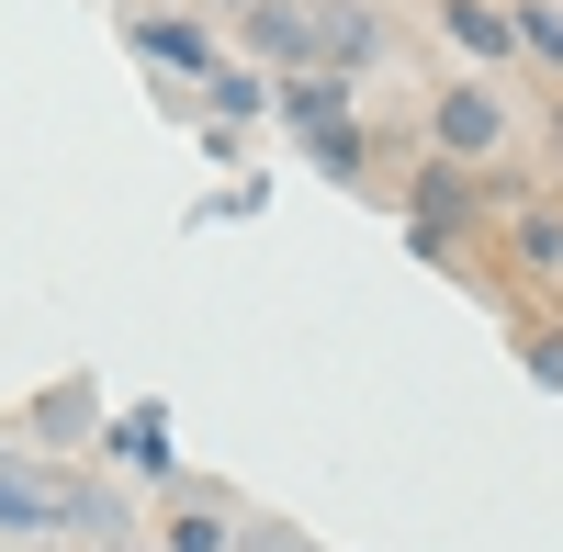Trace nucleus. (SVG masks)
I'll return each mask as SVG.
<instances>
[{"label":"nucleus","mask_w":563,"mask_h":552,"mask_svg":"<svg viewBox=\"0 0 563 552\" xmlns=\"http://www.w3.org/2000/svg\"><path fill=\"white\" fill-rule=\"evenodd\" d=\"M507 90L496 79H451V90H429V158H462V169H485L496 147H507Z\"/></svg>","instance_id":"1"},{"label":"nucleus","mask_w":563,"mask_h":552,"mask_svg":"<svg viewBox=\"0 0 563 552\" xmlns=\"http://www.w3.org/2000/svg\"><path fill=\"white\" fill-rule=\"evenodd\" d=\"M124 45H135L147 68H169L180 90H203V79L225 68V34H214L203 12H124Z\"/></svg>","instance_id":"2"},{"label":"nucleus","mask_w":563,"mask_h":552,"mask_svg":"<svg viewBox=\"0 0 563 552\" xmlns=\"http://www.w3.org/2000/svg\"><path fill=\"white\" fill-rule=\"evenodd\" d=\"M406 192H417V203H406V238H417V249H429V260H440V249L462 238V225H474V214H485V180H474V169H462V158H429V169H417V180H406Z\"/></svg>","instance_id":"3"},{"label":"nucleus","mask_w":563,"mask_h":552,"mask_svg":"<svg viewBox=\"0 0 563 552\" xmlns=\"http://www.w3.org/2000/svg\"><path fill=\"white\" fill-rule=\"evenodd\" d=\"M79 519H102L79 485H57V474H34V463H12V451H0V541H34V530H79Z\"/></svg>","instance_id":"4"},{"label":"nucleus","mask_w":563,"mask_h":552,"mask_svg":"<svg viewBox=\"0 0 563 552\" xmlns=\"http://www.w3.org/2000/svg\"><path fill=\"white\" fill-rule=\"evenodd\" d=\"M238 45H249L271 79L327 68V45H316V12H305V0H249V12H238Z\"/></svg>","instance_id":"5"},{"label":"nucleus","mask_w":563,"mask_h":552,"mask_svg":"<svg viewBox=\"0 0 563 552\" xmlns=\"http://www.w3.org/2000/svg\"><path fill=\"white\" fill-rule=\"evenodd\" d=\"M316 45H327V68H339V79H361V68H384L395 23L372 12V0H316Z\"/></svg>","instance_id":"6"},{"label":"nucleus","mask_w":563,"mask_h":552,"mask_svg":"<svg viewBox=\"0 0 563 552\" xmlns=\"http://www.w3.org/2000/svg\"><path fill=\"white\" fill-rule=\"evenodd\" d=\"M271 113H282V135H327V124H350V79L294 68V79H271Z\"/></svg>","instance_id":"7"},{"label":"nucleus","mask_w":563,"mask_h":552,"mask_svg":"<svg viewBox=\"0 0 563 552\" xmlns=\"http://www.w3.org/2000/svg\"><path fill=\"white\" fill-rule=\"evenodd\" d=\"M440 34H451V57H474V68H507V57H519V34H507L496 0H440Z\"/></svg>","instance_id":"8"},{"label":"nucleus","mask_w":563,"mask_h":552,"mask_svg":"<svg viewBox=\"0 0 563 552\" xmlns=\"http://www.w3.org/2000/svg\"><path fill=\"white\" fill-rule=\"evenodd\" d=\"M507 249H519V271H563V203H519L507 214Z\"/></svg>","instance_id":"9"},{"label":"nucleus","mask_w":563,"mask_h":552,"mask_svg":"<svg viewBox=\"0 0 563 552\" xmlns=\"http://www.w3.org/2000/svg\"><path fill=\"white\" fill-rule=\"evenodd\" d=\"M102 440L124 451V474H169V418H158V406H135V418H113Z\"/></svg>","instance_id":"10"},{"label":"nucleus","mask_w":563,"mask_h":552,"mask_svg":"<svg viewBox=\"0 0 563 552\" xmlns=\"http://www.w3.org/2000/svg\"><path fill=\"white\" fill-rule=\"evenodd\" d=\"M192 102H203L214 124H249V113H271V79H260V68H214Z\"/></svg>","instance_id":"11"},{"label":"nucleus","mask_w":563,"mask_h":552,"mask_svg":"<svg viewBox=\"0 0 563 552\" xmlns=\"http://www.w3.org/2000/svg\"><path fill=\"white\" fill-rule=\"evenodd\" d=\"M507 34H519V57H541L563 79V0H507Z\"/></svg>","instance_id":"12"},{"label":"nucleus","mask_w":563,"mask_h":552,"mask_svg":"<svg viewBox=\"0 0 563 552\" xmlns=\"http://www.w3.org/2000/svg\"><path fill=\"white\" fill-rule=\"evenodd\" d=\"M305 158H316L327 180H361V169H372V135H361V113H350V124H327V135H305Z\"/></svg>","instance_id":"13"},{"label":"nucleus","mask_w":563,"mask_h":552,"mask_svg":"<svg viewBox=\"0 0 563 552\" xmlns=\"http://www.w3.org/2000/svg\"><path fill=\"white\" fill-rule=\"evenodd\" d=\"M225 541H238V530H225V519H214V508H180V519H169V541H158V552H225Z\"/></svg>","instance_id":"14"},{"label":"nucleus","mask_w":563,"mask_h":552,"mask_svg":"<svg viewBox=\"0 0 563 552\" xmlns=\"http://www.w3.org/2000/svg\"><path fill=\"white\" fill-rule=\"evenodd\" d=\"M214 12H249V0H214Z\"/></svg>","instance_id":"15"}]
</instances>
